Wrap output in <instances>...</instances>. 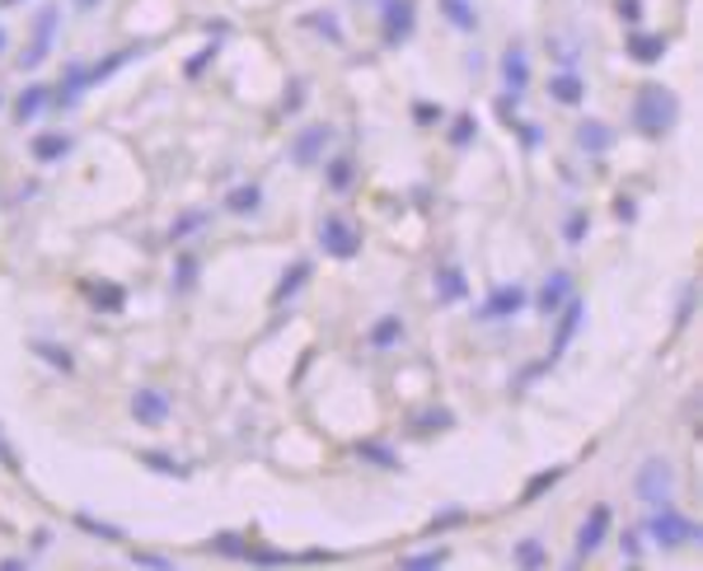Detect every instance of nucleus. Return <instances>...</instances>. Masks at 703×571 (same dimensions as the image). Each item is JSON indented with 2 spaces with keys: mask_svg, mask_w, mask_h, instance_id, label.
I'll return each mask as SVG.
<instances>
[{
  "mask_svg": "<svg viewBox=\"0 0 703 571\" xmlns=\"http://www.w3.org/2000/svg\"><path fill=\"white\" fill-rule=\"evenodd\" d=\"M629 57L643 61V66H656V61L666 57V38L662 34H633L629 38Z\"/></svg>",
  "mask_w": 703,
  "mask_h": 571,
  "instance_id": "nucleus-21",
  "label": "nucleus"
},
{
  "mask_svg": "<svg viewBox=\"0 0 703 571\" xmlns=\"http://www.w3.org/2000/svg\"><path fill=\"white\" fill-rule=\"evenodd\" d=\"M586 230H591V216H586V211H572V216H568V226H562V234H568V244H582V240H586Z\"/></svg>",
  "mask_w": 703,
  "mask_h": 571,
  "instance_id": "nucleus-40",
  "label": "nucleus"
},
{
  "mask_svg": "<svg viewBox=\"0 0 703 571\" xmlns=\"http://www.w3.org/2000/svg\"><path fill=\"white\" fill-rule=\"evenodd\" d=\"M516 567H530V571H540V567H549V548L540 544V538H521V544H516Z\"/></svg>",
  "mask_w": 703,
  "mask_h": 571,
  "instance_id": "nucleus-26",
  "label": "nucleus"
},
{
  "mask_svg": "<svg viewBox=\"0 0 703 571\" xmlns=\"http://www.w3.org/2000/svg\"><path fill=\"white\" fill-rule=\"evenodd\" d=\"M619 548H623V558H629L633 567L643 562V544H638V534H623V538H619Z\"/></svg>",
  "mask_w": 703,
  "mask_h": 571,
  "instance_id": "nucleus-47",
  "label": "nucleus"
},
{
  "mask_svg": "<svg viewBox=\"0 0 703 571\" xmlns=\"http://www.w3.org/2000/svg\"><path fill=\"white\" fill-rule=\"evenodd\" d=\"M71 5H75V10H99L104 0H71Z\"/></svg>",
  "mask_w": 703,
  "mask_h": 571,
  "instance_id": "nucleus-54",
  "label": "nucleus"
},
{
  "mask_svg": "<svg viewBox=\"0 0 703 571\" xmlns=\"http://www.w3.org/2000/svg\"><path fill=\"white\" fill-rule=\"evenodd\" d=\"M310 28H319V34H324L328 42H342V28H338L334 14H310Z\"/></svg>",
  "mask_w": 703,
  "mask_h": 571,
  "instance_id": "nucleus-42",
  "label": "nucleus"
},
{
  "mask_svg": "<svg viewBox=\"0 0 703 571\" xmlns=\"http://www.w3.org/2000/svg\"><path fill=\"white\" fill-rule=\"evenodd\" d=\"M202 226H207V211H187L183 220H174V226H169V244H174V240H187V234L202 230Z\"/></svg>",
  "mask_w": 703,
  "mask_h": 571,
  "instance_id": "nucleus-37",
  "label": "nucleus"
},
{
  "mask_svg": "<svg viewBox=\"0 0 703 571\" xmlns=\"http://www.w3.org/2000/svg\"><path fill=\"white\" fill-rule=\"evenodd\" d=\"M568 295H572V277H568V272H554L549 281H544V291H540V314H549V319H554L558 305H562Z\"/></svg>",
  "mask_w": 703,
  "mask_h": 571,
  "instance_id": "nucleus-17",
  "label": "nucleus"
},
{
  "mask_svg": "<svg viewBox=\"0 0 703 571\" xmlns=\"http://www.w3.org/2000/svg\"><path fill=\"white\" fill-rule=\"evenodd\" d=\"M244 562H254V567H287V562H291V552H281V548H258V544H249V548H244Z\"/></svg>",
  "mask_w": 703,
  "mask_h": 571,
  "instance_id": "nucleus-33",
  "label": "nucleus"
},
{
  "mask_svg": "<svg viewBox=\"0 0 703 571\" xmlns=\"http://www.w3.org/2000/svg\"><path fill=\"white\" fill-rule=\"evenodd\" d=\"M609 525H615V515H609V506H591V515L582 520V530H577V552H572V567H582L591 552L605 544Z\"/></svg>",
  "mask_w": 703,
  "mask_h": 571,
  "instance_id": "nucleus-8",
  "label": "nucleus"
},
{
  "mask_svg": "<svg viewBox=\"0 0 703 571\" xmlns=\"http://www.w3.org/2000/svg\"><path fill=\"white\" fill-rule=\"evenodd\" d=\"M71 155V136H61V132H43L34 136V160L38 165H61Z\"/></svg>",
  "mask_w": 703,
  "mask_h": 571,
  "instance_id": "nucleus-16",
  "label": "nucleus"
},
{
  "mask_svg": "<svg viewBox=\"0 0 703 571\" xmlns=\"http://www.w3.org/2000/svg\"><path fill=\"white\" fill-rule=\"evenodd\" d=\"M694 300H699V286L690 281V286H684V295H680V309H676V328H684L694 319Z\"/></svg>",
  "mask_w": 703,
  "mask_h": 571,
  "instance_id": "nucleus-41",
  "label": "nucleus"
},
{
  "mask_svg": "<svg viewBox=\"0 0 703 571\" xmlns=\"http://www.w3.org/2000/svg\"><path fill=\"white\" fill-rule=\"evenodd\" d=\"M211 57H216V42H211V47H202V52H197L193 61H187V75H202V66H207Z\"/></svg>",
  "mask_w": 703,
  "mask_h": 571,
  "instance_id": "nucleus-48",
  "label": "nucleus"
},
{
  "mask_svg": "<svg viewBox=\"0 0 703 571\" xmlns=\"http://www.w3.org/2000/svg\"><path fill=\"white\" fill-rule=\"evenodd\" d=\"M647 534H652L662 548H684V544H694V538H703V530L694 525V520H684L676 506H656Z\"/></svg>",
  "mask_w": 703,
  "mask_h": 571,
  "instance_id": "nucleus-3",
  "label": "nucleus"
},
{
  "mask_svg": "<svg viewBox=\"0 0 703 571\" xmlns=\"http://www.w3.org/2000/svg\"><path fill=\"white\" fill-rule=\"evenodd\" d=\"M0 5H20V0H0Z\"/></svg>",
  "mask_w": 703,
  "mask_h": 571,
  "instance_id": "nucleus-56",
  "label": "nucleus"
},
{
  "mask_svg": "<svg viewBox=\"0 0 703 571\" xmlns=\"http://www.w3.org/2000/svg\"><path fill=\"white\" fill-rule=\"evenodd\" d=\"M319 244H324V253H328V258H338V263H352L356 253H362V230H356L348 216L328 211V216L319 220Z\"/></svg>",
  "mask_w": 703,
  "mask_h": 571,
  "instance_id": "nucleus-2",
  "label": "nucleus"
},
{
  "mask_svg": "<svg viewBox=\"0 0 703 571\" xmlns=\"http://www.w3.org/2000/svg\"><path fill=\"white\" fill-rule=\"evenodd\" d=\"M676 118H680V104H676V94H670L666 85H638V94H633V126L643 136H666L670 126H676Z\"/></svg>",
  "mask_w": 703,
  "mask_h": 571,
  "instance_id": "nucleus-1",
  "label": "nucleus"
},
{
  "mask_svg": "<svg viewBox=\"0 0 703 571\" xmlns=\"http://www.w3.org/2000/svg\"><path fill=\"white\" fill-rule=\"evenodd\" d=\"M582 319H586V300H577V295H568L558 305V332H554V352H549V366L554 361L568 352L572 347V338H577V328H582Z\"/></svg>",
  "mask_w": 703,
  "mask_h": 571,
  "instance_id": "nucleus-10",
  "label": "nucleus"
},
{
  "mask_svg": "<svg viewBox=\"0 0 703 571\" xmlns=\"http://www.w3.org/2000/svg\"><path fill=\"white\" fill-rule=\"evenodd\" d=\"M334 141V126L328 122H315V126H301L291 141V165H301V169H315L324 160V146Z\"/></svg>",
  "mask_w": 703,
  "mask_h": 571,
  "instance_id": "nucleus-7",
  "label": "nucleus"
},
{
  "mask_svg": "<svg viewBox=\"0 0 703 571\" xmlns=\"http://www.w3.org/2000/svg\"><path fill=\"white\" fill-rule=\"evenodd\" d=\"M258 202H263V187L258 183H244V187H234V193L226 197V206H230L234 216H254Z\"/></svg>",
  "mask_w": 703,
  "mask_h": 571,
  "instance_id": "nucleus-29",
  "label": "nucleus"
},
{
  "mask_svg": "<svg viewBox=\"0 0 703 571\" xmlns=\"http://www.w3.org/2000/svg\"><path fill=\"white\" fill-rule=\"evenodd\" d=\"M244 548H249V538H240V534H216L211 538V552H226V558H244Z\"/></svg>",
  "mask_w": 703,
  "mask_h": 571,
  "instance_id": "nucleus-38",
  "label": "nucleus"
},
{
  "mask_svg": "<svg viewBox=\"0 0 703 571\" xmlns=\"http://www.w3.org/2000/svg\"><path fill=\"white\" fill-rule=\"evenodd\" d=\"M75 530H85L89 538H99V544H122V538H128V530H122V525H113V520H99L89 511H75Z\"/></svg>",
  "mask_w": 703,
  "mask_h": 571,
  "instance_id": "nucleus-15",
  "label": "nucleus"
},
{
  "mask_svg": "<svg viewBox=\"0 0 703 571\" xmlns=\"http://www.w3.org/2000/svg\"><path fill=\"white\" fill-rule=\"evenodd\" d=\"M511 132H516V136H521V141H525V146H530V150H535V146H540V141H544V136H540V126H535V122H516V126H511Z\"/></svg>",
  "mask_w": 703,
  "mask_h": 571,
  "instance_id": "nucleus-46",
  "label": "nucleus"
},
{
  "mask_svg": "<svg viewBox=\"0 0 703 571\" xmlns=\"http://www.w3.org/2000/svg\"><path fill=\"white\" fill-rule=\"evenodd\" d=\"M525 286H497V291L483 300L478 305V319H488V324H497V319H511V314H521L525 309Z\"/></svg>",
  "mask_w": 703,
  "mask_h": 571,
  "instance_id": "nucleus-11",
  "label": "nucleus"
},
{
  "mask_svg": "<svg viewBox=\"0 0 703 571\" xmlns=\"http://www.w3.org/2000/svg\"><path fill=\"white\" fill-rule=\"evenodd\" d=\"M670 491H676V473H670L666 459H647L643 469H638V497L643 506H670Z\"/></svg>",
  "mask_w": 703,
  "mask_h": 571,
  "instance_id": "nucleus-5",
  "label": "nucleus"
},
{
  "mask_svg": "<svg viewBox=\"0 0 703 571\" xmlns=\"http://www.w3.org/2000/svg\"><path fill=\"white\" fill-rule=\"evenodd\" d=\"M47 544H52V534H47V530H34V548H38V552H43V548H47Z\"/></svg>",
  "mask_w": 703,
  "mask_h": 571,
  "instance_id": "nucleus-53",
  "label": "nucleus"
},
{
  "mask_svg": "<svg viewBox=\"0 0 703 571\" xmlns=\"http://www.w3.org/2000/svg\"><path fill=\"white\" fill-rule=\"evenodd\" d=\"M562 473H568V469H562V464H554V469H544V473H535V478H530V483L521 487V501H516V506H535V501L544 497V491H554V487L562 483Z\"/></svg>",
  "mask_w": 703,
  "mask_h": 571,
  "instance_id": "nucleus-20",
  "label": "nucleus"
},
{
  "mask_svg": "<svg viewBox=\"0 0 703 571\" xmlns=\"http://www.w3.org/2000/svg\"><path fill=\"white\" fill-rule=\"evenodd\" d=\"M197 286V258L193 253H179V267H174V291L187 295Z\"/></svg>",
  "mask_w": 703,
  "mask_h": 571,
  "instance_id": "nucleus-34",
  "label": "nucleus"
},
{
  "mask_svg": "<svg viewBox=\"0 0 703 571\" xmlns=\"http://www.w3.org/2000/svg\"><path fill=\"white\" fill-rule=\"evenodd\" d=\"M301 562H334V552H324V548H310V552H301Z\"/></svg>",
  "mask_w": 703,
  "mask_h": 571,
  "instance_id": "nucleus-51",
  "label": "nucleus"
},
{
  "mask_svg": "<svg viewBox=\"0 0 703 571\" xmlns=\"http://www.w3.org/2000/svg\"><path fill=\"white\" fill-rule=\"evenodd\" d=\"M460 525H469V511H441V515H432L427 520V538H436V534H446V530H460Z\"/></svg>",
  "mask_w": 703,
  "mask_h": 571,
  "instance_id": "nucleus-35",
  "label": "nucleus"
},
{
  "mask_svg": "<svg viewBox=\"0 0 703 571\" xmlns=\"http://www.w3.org/2000/svg\"><path fill=\"white\" fill-rule=\"evenodd\" d=\"M81 295L99 314H122V309H128V291H122L118 281H81Z\"/></svg>",
  "mask_w": 703,
  "mask_h": 571,
  "instance_id": "nucleus-12",
  "label": "nucleus"
},
{
  "mask_svg": "<svg viewBox=\"0 0 703 571\" xmlns=\"http://www.w3.org/2000/svg\"><path fill=\"white\" fill-rule=\"evenodd\" d=\"M57 24H61V10L57 5H43L38 20H34V38H28V47L20 52V71H34L47 61V52H52V38H57Z\"/></svg>",
  "mask_w": 703,
  "mask_h": 571,
  "instance_id": "nucleus-4",
  "label": "nucleus"
},
{
  "mask_svg": "<svg viewBox=\"0 0 703 571\" xmlns=\"http://www.w3.org/2000/svg\"><path fill=\"white\" fill-rule=\"evenodd\" d=\"M413 118H417V122H441L446 113H441L436 104H417V108H413Z\"/></svg>",
  "mask_w": 703,
  "mask_h": 571,
  "instance_id": "nucleus-49",
  "label": "nucleus"
},
{
  "mask_svg": "<svg viewBox=\"0 0 703 571\" xmlns=\"http://www.w3.org/2000/svg\"><path fill=\"white\" fill-rule=\"evenodd\" d=\"M356 459H366V464H375V469H399V454L385 446V440H356Z\"/></svg>",
  "mask_w": 703,
  "mask_h": 571,
  "instance_id": "nucleus-23",
  "label": "nucleus"
},
{
  "mask_svg": "<svg viewBox=\"0 0 703 571\" xmlns=\"http://www.w3.org/2000/svg\"><path fill=\"white\" fill-rule=\"evenodd\" d=\"M305 281H310V263H295L291 272H287V277L277 281V291H272V305H287V300H291L295 291H301Z\"/></svg>",
  "mask_w": 703,
  "mask_h": 571,
  "instance_id": "nucleus-30",
  "label": "nucleus"
},
{
  "mask_svg": "<svg viewBox=\"0 0 703 571\" xmlns=\"http://www.w3.org/2000/svg\"><path fill=\"white\" fill-rule=\"evenodd\" d=\"M450 562V548H432V552H413V558H399L403 571H436Z\"/></svg>",
  "mask_w": 703,
  "mask_h": 571,
  "instance_id": "nucleus-32",
  "label": "nucleus"
},
{
  "mask_svg": "<svg viewBox=\"0 0 703 571\" xmlns=\"http://www.w3.org/2000/svg\"><path fill=\"white\" fill-rule=\"evenodd\" d=\"M413 38V0H380V42L403 47Z\"/></svg>",
  "mask_w": 703,
  "mask_h": 571,
  "instance_id": "nucleus-6",
  "label": "nucleus"
},
{
  "mask_svg": "<svg viewBox=\"0 0 703 571\" xmlns=\"http://www.w3.org/2000/svg\"><path fill=\"white\" fill-rule=\"evenodd\" d=\"M132 562L136 567H160V571L174 567V558H165V552H146V548H132Z\"/></svg>",
  "mask_w": 703,
  "mask_h": 571,
  "instance_id": "nucleus-43",
  "label": "nucleus"
},
{
  "mask_svg": "<svg viewBox=\"0 0 703 571\" xmlns=\"http://www.w3.org/2000/svg\"><path fill=\"white\" fill-rule=\"evenodd\" d=\"M136 459H141V464H146L150 473H165V478H187V464H179V459L165 454V450H141Z\"/></svg>",
  "mask_w": 703,
  "mask_h": 571,
  "instance_id": "nucleus-25",
  "label": "nucleus"
},
{
  "mask_svg": "<svg viewBox=\"0 0 703 571\" xmlns=\"http://www.w3.org/2000/svg\"><path fill=\"white\" fill-rule=\"evenodd\" d=\"M399 338H403V319H399V314H385V319L371 328V338H366V342L375 347V352H389V347H395Z\"/></svg>",
  "mask_w": 703,
  "mask_h": 571,
  "instance_id": "nucleus-24",
  "label": "nucleus"
},
{
  "mask_svg": "<svg viewBox=\"0 0 703 571\" xmlns=\"http://www.w3.org/2000/svg\"><path fill=\"white\" fill-rule=\"evenodd\" d=\"M47 104H52V89H47V85H28L20 99H14V118H20V122H34Z\"/></svg>",
  "mask_w": 703,
  "mask_h": 571,
  "instance_id": "nucleus-18",
  "label": "nucleus"
},
{
  "mask_svg": "<svg viewBox=\"0 0 703 571\" xmlns=\"http://www.w3.org/2000/svg\"><path fill=\"white\" fill-rule=\"evenodd\" d=\"M132 417H136V426H165L169 417H174V403H169L165 389L146 385V389L132 393Z\"/></svg>",
  "mask_w": 703,
  "mask_h": 571,
  "instance_id": "nucleus-9",
  "label": "nucleus"
},
{
  "mask_svg": "<svg viewBox=\"0 0 703 571\" xmlns=\"http://www.w3.org/2000/svg\"><path fill=\"white\" fill-rule=\"evenodd\" d=\"M474 136H478V122H474V113H460L456 122H450V146H456V150H464Z\"/></svg>",
  "mask_w": 703,
  "mask_h": 571,
  "instance_id": "nucleus-36",
  "label": "nucleus"
},
{
  "mask_svg": "<svg viewBox=\"0 0 703 571\" xmlns=\"http://www.w3.org/2000/svg\"><path fill=\"white\" fill-rule=\"evenodd\" d=\"M502 81H507L511 94H525V85H530V57H525L521 42L507 47V57H502Z\"/></svg>",
  "mask_w": 703,
  "mask_h": 571,
  "instance_id": "nucleus-13",
  "label": "nucleus"
},
{
  "mask_svg": "<svg viewBox=\"0 0 703 571\" xmlns=\"http://www.w3.org/2000/svg\"><path fill=\"white\" fill-rule=\"evenodd\" d=\"M34 356H38V361H47V366H57L61 375H71V370H75V356H71L61 342H34Z\"/></svg>",
  "mask_w": 703,
  "mask_h": 571,
  "instance_id": "nucleus-31",
  "label": "nucleus"
},
{
  "mask_svg": "<svg viewBox=\"0 0 703 571\" xmlns=\"http://www.w3.org/2000/svg\"><path fill=\"white\" fill-rule=\"evenodd\" d=\"M20 567H28V558H0V571H20Z\"/></svg>",
  "mask_w": 703,
  "mask_h": 571,
  "instance_id": "nucleus-52",
  "label": "nucleus"
},
{
  "mask_svg": "<svg viewBox=\"0 0 703 571\" xmlns=\"http://www.w3.org/2000/svg\"><path fill=\"white\" fill-rule=\"evenodd\" d=\"M324 179H328V187H334V193H348L352 179H356V160H352V155H338V160H328Z\"/></svg>",
  "mask_w": 703,
  "mask_h": 571,
  "instance_id": "nucleus-27",
  "label": "nucleus"
},
{
  "mask_svg": "<svg viewBox=\"0 0 703 571\" xmlns=\"http://www.w3.org/2000/svg\"><path fill=\"white\" fill-rule=\"evenodd\" d=\"M464 295H469V281L460 267H441V272H436V300H441V305H456Z\"/></svg>",
  "mask_w": 703,
  "mask_h": 571,
  "instance_id": "nucleus-19",
  "label": "nucleus"
},
{
  "mask_svg": "<svg viewBox=\"0 0 703 571\" xmlns=\"http://www.w3.org/2000/svg\"><path fill=\"white\" fill-rule=\"evenodd\" d=\"M615 14L623 24H638L643 20V0H615Z\"/></svg>",
  "mask_w": 703,
  "mask_h": 571,
  "instance_id": "nucleus-44",
  "label": "nucleus"
},
{
  "mask_svg": "<svg viewBox=\"0 0 703 571\" xmlns=\"http://www.w3.org/2000/svg\"><path fill=\"white\" fill-rule=\"evenodd\" d=\"M441 14L460 28V34H474V28H478V14H474V5H469V0H441Z\"/></svg>",
  "mask_w": 703,
  "mask_h": 571,
  "instance_id": "nucleus-28",
  "label": "nucleus"
},
{
  "mask_svg": "<svg viewBox=\"0 0 703 571\" xmlns=\"http://www.w3.org/2000/svg\"><path fill=\"white\" fill-rule=\"evenodd\" d=\"M549 94L558 104H582L586 99V81H582V75H572V71H562V75H554V81H549Z\"/></svg>",
  "mask_w": 703,
  "mask_h": 571,
  "instance_id": "nucleus-22",
  "label": "nucleus"
},
{
  "mask_svg": "<svg viewBox=\"0 0 703 571\" xmlns=\"http://www.w3.org/2000/svg\"><path fill=\"white\" fill-rule=\"evenodd\" d=\"M615 216L619 220H633L638 211H633V197H615Z\"/></svg>",
  "mask_w": 703,
  "mask_h": 571,
  "instance_id": "nucleus-50",
  "label": "nucleus"
},
{
  "mask_svg": "<svg viewBox=\"0 0 703 571\" xmlns=\"http://www.w3.org/2000/svg\"><path fill=\"white\" fill-rule=\"evenodd\" d=\"M450 422H456V417H450L446 408H436V412H422V417H417V432H422V436H427V432H446Z\"/></svg>",
  "mask_w": 703,
  "mask_h": 571,
  "instance_id": "nucleus-39",
  "label": "nucleus"
},
{
  "mask_svg": "<svg viewBox=\"0 0 703 571\" xmlns=\"http://www.w3.org/2000/svg\"><path fill=\"white\" fill-rule=\"evenodd\" d=\"M516 104H521V94H502V99H497V113H502L507 126L521 122V118H516Z\"/></svg>",
  "mask_w": 703,
  "mask_h": 571,
  "instance_id": "nucleus-45",
  "label": "nucleus"
},
{
  "mask_svg": "<svg viewBox=\"0 0 703 571\" xmlns=\"http://www.w3.org/2000/svg\"><path fill=\"white\" fill-rule=\"evenodd\" d=\"M0 52H5V28H0Z\"/></svg>",
  "mask_w": 703,
  "mask_h": 571,
  "instance_id": "nucleus-55",
  "label": "nucleus"
},
{
  "mask_svg": "<svg viewBox=\"0 0 703 571\" xmlns=\"http://www.w3.org/2000/svg\"><path fill=\"white\" fill-rule=\"evenodd\" d=\"M577 146H582L586 155H605L609 146H615V132H609L605 122L586 118V122H577Z\"/></svg>",
  "mask_w": 703,
  "mask_h": 571,
  "instance_id": "nucleus-14",
  "label": "nucleus"
}]
</instances>
